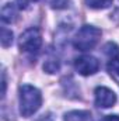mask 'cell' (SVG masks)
<instances>
[{
	"label": "cell",
	"mask_w": 119,
	"mask_h": 121,
	"mask_svg": "<svg viewBox=\"0 0 119 121\" xmlns=\"http://www.w3.org/2000/svg\"><path fill=\"white\" fill-rule=\"evenodd\" d=\"M17 18V6L16 3H7L1 9V20L3 23H14Z\"/></svg>",
	"instance_id": "8"
},
{
	"label": "cell",
	"mask_w": 119,
	"mask_h": 121,
	"mask_svg": "<svg viewBox=\"0 0 119 121\" xmlns=\"http://www.w3.org/2000/svg\"><path fill=\"white\" fill-rule=\"evenodd\" d=\"M74 68L80 75L90 76V75H94L98 72L99 62L97 58H94L91 55H83V56H80L74 60Z\"/></svg>",
	"instance_id": "5"
},
{
	"label": "cell",
	"mask_w": 119,
	"mask_h": 121,
	"mask_svg": "<svg viewBox=\"0 0 119 121\" xmlns=\"http://www.w3.org/2000/svg\"><path fill=\"white\" fill-rule=\"evenodd\" d=\"M104 54L107 55V70L111 78L119 85V47L115 42H108L104 47Z\"/></svg>",
	"instance_id": "4"
},
{
	"label": "cell",
	"mask_w": 119,
	"mask_h": 121,
	"mask_svg": "<svg viewBox=\"0 0 119 121\" xmlns=\"http://www.w3.org/2000/svg\"><path fill=\"white\" fill-rule=\"evenodd\" d=\"M48 4L52 7V9H56V10H60V9H64L69 6V1L70 0H46Z\"/></svg>",
	"instance_id": "12"
},
{
	"label": "cell",
	"mask_w": 119,
	"mask_h": 121,
	"mask_svg": "<svg viewBox=\"0 0 119 121\" xmlns=\"http://www.w3.org/2000/svg\"><path fill=\"white\" fill-rule=\"evenodd\" d=\"M13 44V32L10 30H7L6 27L1 28V45L3 48H8Z\"/></svg>",
	"instance_id": "11"
},
{
	"label": "cell",
	"mask_w": 119,
	"mask_h": 121,
	"mask_svg": "<svg viewBox=\"0 0 119 121\" xmlns=\"http://www.w3.org/2000/svg\"><path fill=\"white\" fill-rule=\"evenodd\" d=\"M95 106L99 108H109L116 103V94L105 86H99L94 91Z\"/></svg>",
	"instance_id": "6"
},
{
	"label": "cell",
	"mask_w": 119,
	"mask_h": 121,
	"mask_svg": "<svg viewBox=\"0 0 119 121\" xmlns=\"http://www.w3.org/2000/svg\"><path fill=\"white\" fill-rule=\"evenodd\" d=\"M60 69V59L56 55V52L49 51L45 56V62H44V70L48 73H56Z\"/></svg>",
	"instance_id": "7"
},
{
	"label": "cell",
	"mask_w": 119,
	"mask_h": 121,
	"mask_svg": "<svg viewBox=\"0 0 119 121\" xmlns=\"http://www.w3.org/2000/svg\"><path fill=\"white\" fill-rule=\"evenodd\" d=\"M34 1H39V0H34Z\"/></svg>",
	"instance_id": "15"
},
{
	"label": "cell",
	"mask_w": 119,
	"mask_h": 121,
	"mask_svg": "<svg viewBox=\"0 0 119 121\" xmlns=\"http://www.w3.org/2000/svg\"><path fill=\"white\" fill-rule=\"evenodd\" d=\"M99 121H119V116H105Z\"/></svg>",
	"instance_id": "14"
},
{
	"label": "cell",
	"mask_w": 119,
	"mask_h": 121,
	"mask_svg": "<svg viewBox=\"0 0 119 121\" xmlns=\"http://www.w3.org/2000/svg\"><path fill=\"white\" fill-rule=\"evenodd\" d=\"M20 113L23 117H31L42 104V94L36 87L31 85L20 86Z\"/></svg>",
	"instance_id": "1"
},
{
	"label": "cell",
	"mask_w": 119,
	"mask_h": 121,
	"mask_svg": "<svg viewBox=\"0 0 119 121\" xmlns=\"http://www.w3.org/2000/svg\"><path fill=\"white\" fill-rule=\"evenodd\" d=\"M101 34V30L94 26H83L73 38V47L81 52L90 51L98 44Z\"/></svg>",
	"instance_id": "2"
},
{
	"label": "cell",
	"mask_w": 119,
	"mask_h": 121,
	"mask_svg": "<svg viewBox=\"0 0 119 121\" xmlns=\"http://www.w3.org/2000/svg\"><path fill=\"white\" fill-rule=\"evenodd\" d=\"M35 121H55V120H53V117H52L51 114H44V116L38 117Z\"/></svg>",
	"instance_id": "13"
},
{
	"label": "cell",
	"mask_w": 119,
	"mask_h": 121,
	"mask_svg": "<svg viewBox=\"0 0 119 121\" xmlns=\"http://www.w3.org/2000/svg\"><path fill=\"white\" fill-rule=\"evenodd\" d=\"M114 0H86L87 6L95 10H101V9H107L112 4Z\"/></svg>",
	"instance_id": "10"
},
{
	"label": "cell",
	"mask_w": 119,
	"mask_h": 121,
	"mask_svg": "<svg viewBox=\"0 0 119 121\" xmlns=\"http://www.w3.org/2000/svg\"><path fill=\"white\" fill-rule=\"evenodd\" d=\"M42 47V37L38 28L31 27L25 30L20 37V49L30 56H36Z\"/></svg>",
	"instance_id": "3"
},
{
	"label": "cell",
	"mask_w": 119,
	"mask_h": 121,
	"mask_svg": "<svg viewBox=\"0 0 119 121\" xmlns=\"http://www.w3.org/2000/svg\"><path fill=\"white\" fill-rule=\"evenodd\" d=\"M64 121H92V117L90 111L73 110L64 114Z\"/></svg>",
	"instance_id": "9"
}]
</instances>
